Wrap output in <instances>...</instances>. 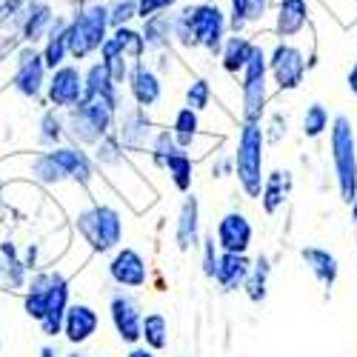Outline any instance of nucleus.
<instances>
[{"instance_id":"13","label":"nucleus","mask_w":357,"mask_h":357,"mask_svg":"<svg viewBox=\"0 0 357 357\" xmlns=\"http://www.w3.org/2000/svg\"><path fill=\"white\" fill-rule=\"evenodd\" d=\"M69 280L61 275V272H52L49 278V289H46V314L43 320L38 323L40 332L46 337H57L63 335V317H66V309H69Z\"/></svg>"},{"instance_id":"50","label":"nucleus","mask_w":357,"mask_h":357,"mask_svg":"<svg viewBox=\"0 0 357 357\" xmlns=\"http://www.w3.org/2000/svg\"><path fill=\"white\" fill-rule=\"evenodd\" d=\"M63 357H86V354H80V351H72V354H63Z\"/></svg>"},{"instance_id":"28","label":"nucleus","mask_w":357,"mask_h":357,"mask_svg":"<svg viewBox=\"0 0 357 357\" xmlns=\"http://www.w3.org/2000/svg\"><path fill=\"white\" fill-rule=\"evenodd\" d=\"M26 263L20 260L17 249L12 241H3L0 243V278H3V283H9L12 289H23L26 286Z\"/></svg>"},{"instance_id":"30","label":"nucleus","mask_w":357,"mask_h":357,"mask_svg":"<svg viewBox=\"0 0 357 357\" xmlns=\"http://www.w3.org/2000/svg\"><path fill=\"white\" fill-rule=\"evenodd\" d=\"M252 40L241 38V35H234V38H226L223 46H220V63L226 72L237 75V72H243L246 61H249V54H252Z\"/></svg>"},{"instance_id":"5","label":"nucleus","mask_w":357,"mask_h":357,"mask_svg":"<svg viewBox=\"0 0 357 357\" xmlns=\"http://www.w3.org/2000/svg\"><path fill=\"white\" fill-rule=\"evenodd\" d=\"M109 9L95 3L80 9L69 23H66V46L75 61H83L92 52H98L103 46V40L109 38Z\"/></svg>"},{"instance_id":"19","label":"nucleus","mask_w":357,"mask_h":357,"mask_svg":"<svg viewBox=\"0 0 357 357\" xmlns=\"http://www.w3.org/2000/svg\"><path fill=\"white\" fill-rule=\"evenodd\" d=\"M200 241V203L195 195L183 197L181 212H177V223H174V243L181 252L195 249Z\"/></svg>"},{"instance_id":"36","label":"nucleus","mask_w":357,"mask_h":357,"mask_svg":"<svg viewBox=\"0 0 357 357\" xmlns=\"http://www.w3.org/2000/svg\"><path fill=\"white\" fill-rule=\"evenodd\" d=\"M177 152H183L181 146H177V140H174V135L169 132V129H160V132H155V137H152V143H149V155H152V160H155V166H166V160L172 158V155H177Z\"/></svg>"},{"instance_id":"6","label":"nucleus","mask_w":357,"mask_h":357,"mask_svg":"<svg viewBox=\"0 0 357 357\" xmlns=\"http://www.w3.org/2000/svg\"><path fill=\"white\" fill-rule=\"evenodd\" d=\"M266 52L260 46H252V54L243 66V123H260V117L266 112V100H269V92H266Z\"/></svg>"},{"instance_id":"23","label":"nucleus","mask_w":357,"mask_h":357,"mask_svg":"<svg viewBox=\"0 0 357 357\" xmlns=\"http://www.w3.org/2000/svg\"><path fill=\"white\" fill-rule=\"evenodd\" d=\"M83 98H100L117 106V83L112 80L106 63H92L83 75Z\"/></svg>"},{"instance_id":"7","label":"nucleus","mask_w":357,"mask_h":357,"mask_svg":"<svg viewBox=\"0 0 357 357\" xmlns=\"http://www.w3.org/2000/svg\"><path fill=\"white\" fill-rule=\"evenodd\" d=\"M189 26H192V40L195 46H203L206 52L220 54V46L226 40V17L218 6L212 3H200L189 6Z\"/></svg>"},{"instance_id":"34","label":"nucleus","mask_w":357,"mask_h":357,"mask_svg":"<svg viewBox=\"0 0 357 357\" xmlns=\"http://www.w3.org/2000/svg\"><path fill=\"white\" fill-rule=\"evenodd\" d=\"M266 9H269V0H231V17H229V26L231 32L237 35L246 23L252 20H260L266 15Z\"/></svg>"},{"instance_id":"1","label":"nucleus","mask_w":357,"mask_h":357,"mask_svg":"<svg viewBox=\"0 0 357 357\" xmlns=\"http://www.w3.org/2000/svg\"><path fill=\"white\" fill-rule=\"evenodd\" d=\"M263 146H266L263 126L260 123H243L241 135H237L231 163H234L237 183H241V189L249 200H257L260 189H263V177H266L263 174Z\"/></svg>"},{"instance_id":"42","label":"nucleus","mask_w":357,"mask_h":357,"mask_svg":"<svg viewBox=\"0 0 357 357\" xmlns=\"http://www.w3.org/2000/svg\"><path fill=\"white\" fill-rule=\"evenodd\" d=\"M135 15H137V0H117V3L109 9V26L121 29V26H126Z\"/></svg>"},{"instance_id":"8","label":"nucleus","mask_w":357,"mask_h":357,"mask_svg":"<svg viewBox=\"0 0 357 357\" xmlns=\"http://www.w3.org/2000/svg\"><path fill=\"white\" fill-rule=\"evenodd\" d=\"M266 66H269L280 92H291V89L301 86L303 77H306V69H309L303 52L297 46H289V43H278L272 57L266 61Z\"/></svg>"},{"instance_id":"3","label":"nucleus","mask_w":357,"mask_h":357,"mask_svg":"<svg viewBox=\"0 0 357 357\" xmlns=\"http://www.w3.org/2000/svg\"><path fill=\"white\" fill-rule=\"evenodd\" d=\"M75 229L89 243V249L98 252V255L114 252L123 241V218L109 203H92L89 209L77 212Z\"/></svg>"},{"instance_id":"40","label":"nucleus","mask_w":357,"mask_h":357,"mask_svg":"<svg viewBox=\"0 0 357 357\" xmlns=\"http://www.w3.org/2000/svg\"><path fill=\"white\" fill-rule=\"evenodd\" d=\"M209 103H212V86H209V80H203V77L192 80L189 89H186V106L195 109V112H203Z\"/></svg>"},{"instance_id":"24","label":"nucleus","mask_w":357,"mask_h":357,"mask_svg":"<svg viewBox=\"0 0 357 357\" xmlns=\"http://www.w3.org/2000/svg\"><path fill=\"white\" fill-rule=\"evenodd\" d=\"M306 20H309L306 0H280V6H278V23H275L280 38H294L297 32H303Z\"/></svg>"},{"instance_id":"14","label":"nucleus","mask_w":357,"mask_h":357,"mask_svg":"<svg viewBox=\"0 0 357 357\" xmlns=\"http://www.w3.org/2000/svg\"><path fill=\"white\" fill-rule=\"evenodd\" d=\"M109 317H112V326H114L117 337H121L123 343H129V346L140 343L143 312H140V303L135 301L132 294H123V291L112 294V301H109Z\"/></svg>"},{"instance_id":"44","label":"nucleus","mask_w":357,"mask_h":357,"mask_svg":"<svg viewBox=\"0 0 357 357\" xmlns=\"http://www.w3.org/2000/svg\"><path fill=\"white\" fill-rule=\"evenodd\" d=\"M20 6H23V0H3V3H0V20L20 15Z\"/></svg>"},{"instance_id":"10","label":"nucleus","mask_w":357,"mask_h":357,"mask_svg":"<svg viewBox=\"0 0 357 357\" xmlns=\"http://www.w3.org/2000/svg\"><path fill=\"white\" fill-rule=\"evenodd\" d=\"M15 92L35 100L40 98V92L46 89V63H43V54L35 52V46H26L17 52V69L12 77Z\"/></svg>"},{"instance_id":"37","label":"nucleus","mask_w":357,"mask_h":357,"mask_svg":"<svg viewBox=\"0 0 357 357\" xmlns=\"http://www.w3.org/2000/svg\"><path fill=\"white\" fill-rule=\"evenodd\" d=\"M61 140H63V117L57 114V109H49L40 117V146L54 149Z\"/></svg>"},{"instance_id":"48","label":"nucleus","mask_w":357,"mask_h":357,"mask_svg":"<svg viewBox=\"0 0 357 357\" xmlns=\"http://www.w3.org/2000/svg\"><path fill=\"white\" fill-rule=\"evenodd\" d=\"M349 206H351V223H354V229H357V195H354V200H351Z\"/></svg>"},{"instance_id":"33","label":"nucleus","mask_w":357,"mask_h":357,"mask_svg":"<svg viewBox=\"0 0 357 357\" xmlns=\"http://www.w3.org/2000/svg\"><path fill=\"white\" fill-rule=\"evenodd\" d=\"M29 177H32V181H40L43 186H61V183H66V174H63L61 166H57V160L52 158V152H40L38 158H32Z\"/></svg>"},{"instance_id":"20","label":"nucleus","mask_w":357,"mask_h":357,"mask_svg":"<svg viewBox=\"0 0 357 357\" xmlns=\"http://www.w3.org/2000/svg\"><path fill=\"white\" fill-rule=\"evenodd\" d=\"M249 269H252L249 255L220 252L218 266H215V278H212V280H218V286H220L223 291H237V289L243 286V280H246Z\"/></svg>"},{"instance_id":"41","label":"nucleus","mask_w":357,"mask_h":357,"mask_svg":"<svg viewBox=\"0 0 357 357\" xmlns=\"http://www.w3.org/2000/svg\"><path fill=\"white\" fill-rule=\"evenodd\" d=\"M200 252H203V275L206 278H215V266H218V257H220V249H218V241H215V234H203V241L197 243Z\"/></svg>"},{"instance_id":"4","label":"nucleus","mask_w":357,"mask_h":357,"mask_svg":"<svg viewBox=\"0 0 357 357\" xmlns=\"http://www.w3.org/2000/svg\"><path fill=\"white\" fill-rule=\"evenodd\" d=\"M114 117H117V106L100 98H83L77 106H72L66 112L63 126L69 129V135L83 143V146H98L100 137H106L114 129Z\"/></svg>"},{"instance_id":"31","label":"nucleus","mask_w":357,"mask_h":357,"mask_svg":"<svg viewBox=\"0 0 357 357\" xmlns=\"http://www.w3.org/2000/svg\"><path fill=\"white\" fill-rule=\"evenodd\" d=\"M163 169L169 172V181L174 183L177 192H183V195L192 192V183H195V160H192L189 152H177V155H172V158L166 160Z\"/></svg>"},{"instance_id":"35","label":"nucleus","mask_w":357,"mask_h":357,"mask_svg":"<svg viewBox=\"0 0 357 357\" xmlns=\"http://www.w3.org/2000/svg\"><path fill=\"white\" fill-rule=\"evenodd\" d=\"M140 38H143L146 49H163V46H169V40H172L169 17H166V15H152V17H146V26H143Z\"/></svg>"},{"instance_id":"45","label":"nucleus","mask_w":357,"mask_h":357,"mask_svg":"<svg viewBox=\"0 0 357 357\" xmlns=\"http://www.w3.org/2000/svg\"><path fill=\"white\" fill-rule=\"evenodd\" d=\"M212 174H215V177L234 174V163H231V158H220L218 163H212Z\"/></svg>"},{"instance_id":"25","label":"nucleus","mask_w":357,"mask_h":357,"mask_svg":"<svg viewBox=\"0 0 357 357\" xmlns=\"http://www.w3.org/2000/svg\"><path fill=\"white\" fill-rule=\"evenodd\" d=\"M269 278H272V260L266 255H257L252 260V269H249L243 286H241L252 303H263L266 297H269Z\"/></svg>"},{"instance_id":"46","label":"nucleus","mask_w":357,"mask_h":357,"mask_svg":"<svg viewBox=\"0 0 357 357\" xmlns=\"http://www.w3.org/2000/svg\"><path fill=\"white\" fill-rule=\"evenodd\" d=\"M123 357H158V351H152V349H146V346H132Z\"/></svg>"},{"instance_id":"18","label":"nucleus","mask_w":357,"mask_h":357,"mask_svg":"<svg viewBox=\"0 0 357 357\" xmlns=\"http://www.w3.org/2000/svg\"><path fill=\"white\" fill-rule=\"evenodd\" d=\"M126 80H129V92H132V98H135V103L140 109H152L160 100V95H163L160 77L149 69L146 63H140V61H135V66L129 69Z\"/></svg>"},{"instance_id":"21","label":"nucleus","mask_w":357,"mask_h":357,"mask_svg":"<svg viewBox=\"0 0 357 357\" xmlns=\"http://www.w3.org/2000/svg\"><path fill=\"white\" fill-rule=\"evenodd\" d=\"M301 257L303 263L309 266V272L317 278L320 286L332 289L337 283V275H340V263L337 257L329 252V249H320V246H303L301 249Z\"/></svg>"},{"instance_id":"32","label":"nucleus","mask_w":357,"mask_h":357,"mask_svg":"<svg viewBox=\"0 0 357 357\" xmlns=\"http://www.w3.org/2000/svg\"><path fill=\"white\" fill-rule=\"evenodd\" d=\"M197 132H200V121H197V112H195V109H189V106L177 109L174 121H172V135H174L177 146H181L183 152H186V149H192V143H195Z\"/></svg>"},{"instance_id":"15","label":"nucleus","mask_w":357,"mask_h":357,"mask_svg":"<svg viewBox=\"0 0 357 357\" xmlns=\"http://www.w3.org/2000/svg\"><path fill=\"white\" fill-rule=\"evenodd\" d=\"M252 237H255V229L249 223V218L243 212H226L218 223V249L220 252H231V255H246L249 246H252Z\"/></svg>"},{"instance_id":"38","label":"nucleus","mask_w":357,"mask_h":357,"mask_svg":"<svg viewBox=\"0 0 357 357\" xmlns=\"http://www.w3.org/2000/svg\"><path fill=\"white\" fill-rule=\"evenodd\" d=\"M326 129H329V112H326L323 103H312V106L306 109V114H303V135H306L309 140H314V137H320Z\"/></svg>"},{"instance_id":"49","label":"nucleus","mask_w":357,"mask_h":357,"mask_svg":"<svg viewBox=\"0 0 357 357\" xmlns=\"http://www.w3.org/2000/svg\"><path fill=\"white\" fill-rule=\"evenodd\" d=\"M40 357H57V351H54L52 346H43V349H40Z\"/></svg>"},{"instance_id":"43","label":"nucleus","mask_w":357,"mask_h":357,"mask_svg":"<svg viewBox=\"0 0 357 357\" xmlns=\"http://www.w3.org/2000/svg\"><path fill=\"white\" fill-rule=\"evenodd\" d=\"M177 0H137V17H152V15H158V12H163V9H169V6H174Z\"/></svg>"},{"instance_id":"12","label":"nucleus","mask_w":357,"mask_h":357,"mask_svg":"<svg viewBox=\"0 0 357 357\" xmlns=\"http://www.w3.org/2000/svg\"><path fill=\"white\" fill-rule=\"evenodd\" d=\"M109 278L117 286H123V289H143L149 283L146 257L137 249H132V246L114 249V255L109 260Z\"/></svg>"},{"instance_id":"47","label":"nucleus","mask_w":357,"mask_h":357,"mask_svg":"<svg viewBox=\"0 0 357 357\" xmlns=\"http://www.w3.org/2000/svg\"><path fill=\"white\" fill-rule=\"evenodd\" d=\"M349 92L357 98V61H354V66H351V72H349Z\"/></svg>"},{"instance_id":"11","label":"nucleus","mask_w":357,"mask_h":357,"mask_svg":"<svg viewBox=\"0 0 357 357\" xmlns=\"http://www.w3.org/2000/svg\"><path fill=\"white\" fill-rule=\"evenodd\" d=\"M46 98L57 112H69L83 100V72L77 66H57L46 80Z\"/></svg>"},{"instance_id":"27","label":"nucleus","mask_w":357,"mask_h":357,"mask_svg":"<svg viewBox=\"0 0 357 357\" xmlns=\"http://www.w3.org/2000/svg\"><path fill=\"white\" fill-rule=\"evenodd\" d=\"M43 63L46 69H57V66H63V61L69 57V46H66V20L61 17H54L52 20V29H49V35H46V46H43Z\"/></svg>"},{"instance_id":"29","label":"nucleus","mask_w":357,"mask_h":357,"mask_svg":"<svg viewBox=\"0 0 357 357\" xmlns=\"http://www.w3.org/2000/svg\"><path fill=\"white\" fill-rule=\"evenodd\" d=\"M140 343L152 351H163L169 346V320L160 312H149L143 314L140 323Z\"/></svg>"},{"instance_id":"26","label":"nucleus","mask_w":357,"mask_h":357,"mask_svg":"<svg viewBox=\"0 0 357 357\" xmlns=\"http://www.w3.org/2000/svg\"><path fill=\"white\" fill-rule=\"evenodd\" d=\"M52 20H54V15L46 3H29V9L23 12V40L29 46L43 40L52 29Z\"/></svg>"},{"instance_id":"2","label":"nucleus","mask_w":357,"mask_h":357,"mask_svg":"<svg viewBox=\"0 0 357 357\" xmlns=\"http://www.w3.org/2000/svg\"><path fill=\"white\" fill-rule=\"evenodd\" d=\"M329 149H332V166H335V181L337 195L349 206L357 195V140L354 129L346 114H337L329 129Z\"/></svg>"},{"instance_id":"17","label":"nucleus","mask_w":357,"mask_h":357,"mask_svg":"<svg viewBox=\"0 0 357 357\" xmlns=\"http://www.w3.org/2000/svg\"><path fill=\"white\" fill-rule=\"evenodd\" d=\"M52 158L57 160V166L63 169L66 181H72L77 186H89L95 181V163L80 146H54Z\"/></svg>"},{"instance_id":"39","label":"nucleus","mask_w":357,"mask_h":357,"mask_svg":"<svg viewBox=\"0 0 357 357\" xmlns=\"http://www.w3.org/2000/svg\"><path fill=\"white\" fill-rule=\"evenodd\" d=\"M112 35L117 38V43H121V52H123L126 57H132V61H140V54L146 52V43H143L140 32H132V29L121 26V29H114Z\"/></svg>"},{"instance_id":"9","label":"nucleus","mask_w":357,"mask_h":357,"mask_svg":"<svg viewBox=\"0 0 357 357\" xmlns=\"http://www.w3.org/2000/svg\"><path fill=\"white\" fill-rule=\"evenodd\" d=\"M114 137L121 140L123 149H132V152L149 149V143L155 137V123H152V117H149V112L140 106L121 112L114 117Z\"/></svg>"},{"instance_id":"22","label":"nucleus","mask_w":357,"mask_h":357,"mask_svg":"<svg viewBox=\"0 0 357 357\" xmlns=\"http://www.w3.org/2000/svg\"><path fill=\"white\" fill-rule=\"evenodd\" d=\"M289 189H291V177H289V172H280V169H275V172H269L263 177V189H260V206H263V212L266 215H278L280 209H283V203H286V197H289Z\"/></svg>"},{"instance_id":"16","label":"nucleus","mask_w":357,"mask_h":357,"mask_svg":"<svg viewBox=\"0 0 357 357\" xmlns=\"http://www.w3.org/2000/svg\"><path fill=\"white\" fill-rule=\"evenodd\" d=\"M100 329V314L89 303H69L66 317H63V337L72 346H83L95 337Z\"/></svg>"}]
</instances>
